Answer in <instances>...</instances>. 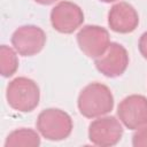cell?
Here are the masks:
<instances>
[{
  "mask_svg": "<svg viewBox=\"0 0 147 147\" xmlns=\"http://www.w3.org/2000/svg\"><path fill=\"white\" fill-rule=\"evenodd\" d=\"M77 107L86 118H96L110 113L114 108V96L110 88L94 82L86 85L79 93Z\"/></svg>",
  "mask_w": 147,
  "mask_h": 147,
  "instance_id": "1",
  "label": "cell"
},
{
  "mask_svg": "<svg viewBox=\"0 0 147 147\" xmlns=\"http://www.w3.org/2000/svg\"><path fill=\"white\" fill-rule=\"evenodd\" d=\"M6 99L14 110L30 113L39 105L40 90L34 80L28 77H16L7 85Z\"/></svg>",
  "mask_w": 147,
  "mask_h": 147,
  "instance_id": "2",
  "label": "cell"
},
{
  "mask_svg": "<svg viewBox=\"0 0 147 147\" xmlns=\"http://www.w3.org/2000/svg\"><path fill=\"white\" fill-rule=\"evenodd\" d=\"M39 133L51 141H60L67 139L74 129V123L68 113L59 108L44 109L36 122Z\"/></svg>",
  "mask_w": 147,
  "mask_h": 147,
  "instance_id": "3",
  "label": "cell"
},
{
  "mask_svg": "<svg viewBox=\"0 0 147 147\" xmlns=\"http://www.w3.org/2000/svg\"><path fill=\"white\" fill-rule=\"evenodd\" d=\"M123 136V126L114 116H100L88 125V139L101 147L115 146Z\"/></svg>",
  "mask_w": 147,
  "mask_h": 147,
  "instance_id": "4",
  "label": "cell"
},
{
  "mask_svg": "<svg viewBox=\"0 0 147 147\" xmlns=\"http://www.w3.org/2000/svg\"><path fill=\"white\" fill-rule=\"evenodd\" d=\"M77 44L87 57L95 60L108 49L110 44L109 32L99 25H85L77 33Z\"/></svg>",
  "mask_w": 147,
  "mask_h": 147,
  "instance_id": "5",
  "label": "cell"
},
{
  "mask_svg": "<svg viewBox=\"0 0 147 147\" xmlns=\"http://www.w3.org/2000/svg\"><path fill=\"white\" fill-rule=\"evenodd\" d=\"M11 45L22 56H33L41 52L46 44L45 31L32 24L17 28L11 34Z\"/></svg>",
  "mask_w": 147,
  "mask_h": 147,
  "instance_id": "6",
  "label": "cell"
},
{
  "mask_svg": "<svg viewBox=\"0 0 147 147\" xmlns=\"http://www.w3.org/2000/svg\"><path fill=\"white\" fill-rule=\"evenodd\" d=\"M117 116L129 130H138L147 125V98L140 94L124 98L117 107Z\"/></svg>",
  "mask_w": 147,
  "mask_h": 147,
  "instance_id": "7",
  "label": "cell"
},
{
  "mask_svg": "<svg viewBox=\"0 0 147 147\" xmlns=\"http://www.w3.org/2000/svg\"><path fill=\"white\" fill-rule=\"evenodd\" d=\"M84 22L82 8L71 1H60L51 10V23L60 33H72Z\"/></svg>",
  "mask_w": 147,
  "mask_h": 147,
  "instance_id": "8",
  "label": "cell"
},
{
  "mask_svg": "<svg viewBox=\"0 0 147 147\" xmlns=\"http://www.w3.org/2000/svg\"><path fill=\"white\" fill-rule=\"evenodd\" d=\"M95 68L103 76L115 78L122 76L129 65V54L125 47L118 42H110L103 55L94 60Z\"/></svg>",
  "mask_w": 147,
  "mask_h": 147,
  "instance_id": "9",
  "label": "cell"
},
{
  "mask_svg": "<svg viewBox=\"0 0 147 147\" xmlns=\"http://www.w3.org/2000/svg\"><path fill=\"white\" fill-rule=\"evenodd\" d=\"M139 15L134 7L125 1L115 3L108 13V25L117 33H130L138 28Z\"/></svg>",
  "mask_w": 147,
  "mask_h": 147,
  "instance_id": "10",
  "label": "cell"
},
{
  "mask_svg": "<svg viewBox=\"0 0 147 147\" xmlns=\"http://www.w3.org/2000/svg\"><path fill=\"white\" fill-rule=\"evenodd\" d=\"M40 145V137L39 134L32 130L26 127H21L17 130L11 131L5 141V147H38Z\"/></svg>",
  "mask_w": 147,
  "mask_h": 147,
  "instance_id": "11",
  "label": "cell"
},
{
  "mask_svg": "<svg viewBox=\"0 0 147 147\" xmlns=\"http://www.w3.org/2000/svg\"><path fill=\"white\" fill-rule=\"evenodd\" d=\"M18 68V59L16 55V52L7 46L1 45L0 46V71L3 77H11Z\"/></svg>",
  "mask_w": 147,
  "mask_h": 147,
  "instance_id": "12",
  "label": "cell"
},
{
  "mask_svg": "<svg viewBox=\"0 0 147 147\" xmlns=\"http://www.w3.org/2000/svg\"><path fill=\"white\" fill-rule=\"evenodd\" d=\"M132 145L134 147H147V125L138 129L133 133Z\"/></svg>",
  "mask_w": 147,
  "mask_h": 147,
  "instance_id": "13",
  "label": "cell"
},
{
  "mask_svg": "<svg viewBox=\"0 0 147 147\" xmlns=\"http://www.w3.org/2000/svg\"><path fill=\"white\" fill-rule=\"evenodd\" d=\"M138 48H139V52L142 55V57L145 60H147V31L140 36L139 42H138Z\"/></svg>",
  "mask_w": 147,
  "mask_h": 147,
  "instance_id": "14",
  "label": "cell"
},
{
  "mask_svg": "<svg viewBox=\"0 0 147 147\" xmlns=\"http://www.w3.org/2000/svg\"><path fill=\"white\" fill-rule=\"evenodd\" d=\"M37 3H40V5H45V6H47V5H52V3H54L56 0H34Z\"/></svg>",
  "mask_w": 147,
  "mask_h": 147,
  "instance_id": "15",
  "label": "cell"
},
{
  "mask_svg": "<svg viewBox=\"0 0 147 147\" xmlns=\"http://www.w3.org/2000/svg\"><path fill=\"white\" fill-rule=\"evenodd\" d=\"M100 1L106 2V3H109V2H114V1H116V0H100Z\"/></svg>",
  "mask_w": 147,
  "mask_h": 147,
  "instance_id": "16",
  "label": "cell"
}]
</instances>
